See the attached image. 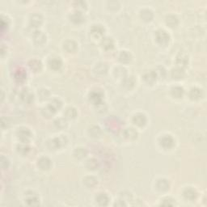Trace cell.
<instances>
[{"label":"cell","instance_id":"obj_47","mask_svg":"<svg viewBox=\"0 0 207 207\" xmlns=\"http://www.w3.org/2000/svg\"><path fill=\"white\" fill-rule=\"evenodd\" d=\"M108 6L111 9H118L119 4H118V2H108Z\"/></svg>","mask_w":207,"mask_h":207},{"label":"cell","instance_id":"obj_40","mask_svg":"<svg viewBox=\"0 0 207 207\" xmlns=\"http://www.w3.org/2000/svg\"><path fill=\"white\" fill-rule=\"evenodd\" d=\"M29 147L24 143L20 144V145H18V147H17V151H18L20 154H22V155H25V154L28 153V152H29Z\"/></svg>","mask_w":207,"mask_h":207},{"label":"cell","instance_id":"obj_15","mask_svg":"<svg viewBox=\"0 0 207 207\" xmlns=\"http://www.w3.org/2000/svg\"><path fill=\"white\" fill-rule=\"evenodd\" d=\"M156 187L159 191H167V189H169V183L167 180L161 179L158 181V182L156 183Z\"/></svg>","mask_w":207,"mask_h":207},{"label":"cell","instance_id":"obj_30","mask_svg":"<svg viewBox=\"0 0 207 207\" xmlns=\"http://www.w3.org/2000/svg\"><path fill=\"white\" fill-rule=\"evenodd\" d=\"M87 154H88L87 150L83 147L77 148L74 152L75 156L76 158H78V159H83V158H84L86 155H87Z\"/></svg>","mask_w":207,"mask_h":207},{"label":"cell","instance_id":"obj_24","mask_svg":"<svg viewBox=\"0 0 207 207\" xmlns=\"http://www.w3.org/2000/svg\"><path fill=\"white\" fill-rule=\"evenodd\" d=\"M64 49L67 52L71 53V52L75 51L76 49H77V45L74 41H67L64 44Z\"/></svg>","mask_w":207,"mask_h":207},{"label":"cell","instance_id":"obj_46","mask_svg":"<svg viewBox=\"0 0 207 207\" xmlns=\"http://www.w3.org/2000/svg\"><path fill=\"white\" fill-rule=\"evenodd\" d=\"M163 205H173V200L171 199V198H167V199H164L163 201V203H162Z\"/></svg>","mask_w":207,"mask_h":207},{"label":"cell","instance_id":"obj_5","mask_svg":"<svg viewBox=\"0 0 207 207\" xmlns=\"http://www.w3.org/2000/svg\"><path fill=\"white\" fill-rule=\"evenodd\" d=\"M160 144L164 148H171L174 145V140L170 135H164L160 138Z\"/></svg>","mask_w":207,"mask_h":207},{"label":"cell","instance_id":"obj_33","mask_svg":"<svg viewBox=\"0 0 207 207\" xmlns=\"http://www.w3.org/2000/svg\"><path fill=\"white\" fill-rule=\"evenodd\" d=\"M86 165H87V167H88V169L95 170L97 168V167L99 164H98V162L96 159H91L87 161V164H86Z\"/></svg>","mask_w":207,"mask_h":207},{"label":"cell","instance_id":"obj_48","mask_svg":"<svg viewBox=\"0 0 207 207\" xmlns=\"http://www.w3.org/2000/svg\"><path fill=\"white\" fill-rule=\"evenodd\" d=\"M115 205L116 206H123V205L125 206V205H126V203H125L123 201H119L118 202H116Z\"/></svg>","mask_w":207,"mask_h":207},{"label":"cell","instance_id":"obj_20","mask_svg":"<svg viewBox=\"0 0 207 207\" xmlns=\"http://www.w3.org/2000/svg\"><path fill=\"white\" fill-rule=\"evenodd\" d=\"M201 96H202V92L199 88H194L190 90L189 96H190L192 100H198L200 97H201Z\"/></svg>","mask_w":207,"mask_h":207},{"label":"cell","instance_id":"obj_9","mask_svg":"<svg viewBox=\"0 0 207 207\" xmlns=\"http://www.w3.org/2000/svg\"><path fill=\"white\" fill-rule=\"evenodd\" d=\"M42 21H43V18L39 14L32 15L31 16V18H30V24L32 27H36H36H39L42 24Z\"/></svg>","mask_w":207,"mask_h":207},{"label":"cell","instance_id":"obj_45","mask_svg":"<svg viewBox=\"0 0 207 207\" xmlns=\"http://www.w3.org/2000/svg\"><path fill=\"white\" fill-rule=\"evenodd\" d=\"M155 73H156V75H159L160 77H164L165 76V70H164V69H163V67H159L158 68V70L155 71Z\"/></svg>","mask_w":207,"mask_h":207},{"label":"cell","instance_id":"obj_7","mask_svg":"<svg viewBox=\"0 0 207 207\" xmlns=\"http://www.w3.org/2000/svg\"><path fill=\"white\" fill-rule=\"evenodd\" d=\"M33 40L35 43L38 45L43 44L46 40V36L44 33L41 31H36L33 33Z\"/></svg>","mask_w":207,"mask_h":207},{"label":"cell","instance_id":"obj_39","mask_svg":"<svg viewBox=\"0 0 207 207\" xmlns=\"http://www.w3.org/2000/svg\"><path fill=\"white\" fill-rule=\"evenodd\" d=\"M108 70V67L105 64H99L96 66V72L97 74L104 75L105 74Z\"/></svg>","mask_w":207,"mask_h":207},{"label":"cell","instance_id":"obj_42","mask_svg":"<svg viewBox=\"0 0 207 207\" xmlns=\"http://www.w3.org/2000/svg\"><path fill=\"white\" fill-rule=\"evenodd\" d=\"M135 84V81H134V79L133 77H129L128 79H125V83H124V85L126 86V88H132L133 85Z\"/></svg>","mask_w":207,"mask_h":207},{"label":"cell","instance_id":"obj_8","mask_svg":"<svg viewBox=\"0 0 207 207\" xmlns=\"http://www.w3.org/2000/svg\"><path fill=\"white\" fill-rule=\"evenodd\" d=\"M38 166L41 169L48 170L51 167V161L50 159L46 157H42L38 161Z\"/></svg>","mask_w":207,"mask_h":207},{"label":"cell","instance_id":"obj_21","mask_svg":"<svg viewBox=\"0 0 207 207\" xmlns=\"http://www.w3.org/2000/svg\"><path fill=\"white\" fill-rule=\"evenodd\" d=\"M25 201L26 203L28 204V205H30V206H36V205H39V198L36 195H34V194L31 196H28Z\"/></svg>","mask_w":207,"mask_h":207},{"label":"cell","instance_id":"obj_34","mask_svg":"<svg viewBox=\"0 0 207 207\" xmlns=\"http://www.w3.org/2000/svg\"><path fill=\"white\" fill-rule=\"evenodd\" d=\"M77 115V112L75 109L74 108H68L67 109L65 112V116H66L67 118H70V119H73L75 118Z\"/></svg>","mask_w":207,"mask_h":207},{"label":"cell","instance_id":"obj_28","mask_svg":"<svg viewBox=\"0 0 207 207\" xmlns=\"http://www.w3.org/2000/svg\"><path fill=\"white\" fill-rule=\"evenodd\" d=\"M84 182L86 186L88 188L94 187V186L97 184V181H96V178L93 177V176H87V177L84 178Z\"/></svg>","mask_w":207,"mask_h":207},{"label":"cell","instance_id":"obj_22","mask_svg":"<svg viewBox=\"0 0 207 207\" xmlns=\"http://www.w3.org/2000/svg\"><path fill=\"white\" fill-rule=\"evenodd\" d=\"M70 20L75 24H79L84 21V16L80 12H75L70 16Z\"/></svg>","mask_w":207,"mask_h":207},{"label":"cell","instance_id":"obj_13","mask_svg":"<svg viewBox=\"0 0 207 207\" xmlns=\"http://www.w3.org/2000/svg\"><path fill=\"white\" fill-rule=\"evenodd\" d=\"M96 202L100 205H102V206H105V205H108V196L106 195L105 193H100V194H98L96 196Z\"/></svg>","mask_w":207,"mask_h":207},{"label":"cell","instance_id":"obj_27","mask_svg":"<svg viewBox=\"0 0 207 207\" xmlns=\"http://www.w3.org/2000/svg\"><path fill=\"white\" fill-rule=\"evenodd\" d=\"M29 65L30 68L32 69V70L34 71H38V70H41V62L39 61V60H31L28 63Z\"/></svg>","mask_w":207,"mask_h":207},{"label":"cell","instance_id":"obj_32","mask_svg":"<svg viewBox=\"0 0 207 207\" xmlns=\"http://www.w3.org/2000/svg\"><path fill=\"white\" fill-rule=\"evenodd\" d=\"M15 79L17 82L24 81L26 79V72L24 71V70L21 69V70H17L15 74Z\"/></svg>","mask_w":207,"mask_h":207},{"label":"cell","instance_id":"obj_25","mask_svg":"<svg viewBox=\"0 0 207 207\" xmlns=\"http://www.w3.org/2000/svg\"><path fill=\"white\" fill-rule=\"evenodd\" d=\"M185 75V72L182 68L177 67L176 69H173L172 71H171V76L174 79H182Z\"/></svg>","mask_w":207,"mask_h":207},{"label":"cell","instance_id":"obj_11","mask_svg":"<svg viewBox=\"0 0 207 207\" xmlns=\"http://www.w3.org/2000/svg\"><path fill=\"white\" fill-rule=\"evenodd\" d=\"M20 98L22 99L23 101L25 103L30 104L33 100V95L28 91V90H23V92L20 94Z\"/></svg>","mask_w":207,"mask_h":207},{"label":"cell","instance_id":"obj_26","mask_svg":"<svg viewBox=\"0 0 207 207\" xmlns=\"http://www.w3.org/2000/svg\"><path fill=\"white\" fill-rule=\"evenodd\" d=\"M166 23L170 27H175L178 24V19L177 17L174 15H170L167 16L166 18Z\"/></svg>","mask_w":207,"mask_h":207},{"label":"cell","instance_id":"obj_10","mask_svg":"<svg viewBox=\"0 0 207 207\" xmlns=\"http://www.w3.org/2000/svg\"><path fill=\"white\" fill-rule=\"evenodd\" d=\"M133 121L134 124L137 125V126H143L147 122V118H146L144 114L137 113L133 117Z\"/></svg>","mask_w":207,"mask_h":207},{"label":"cell","instance_id":"obj_4","mask_svg":"<svg viewBox=\"0 0 207 207\" xmlns=\"http://www.w3.org/2000/svg\"><path fill=\"white\" fill-rule=\"evenodd\" d=\"M102 97H103V95L101 92H96V91L92 92L89 95L90 101H92L95 105H98L102 103Z\"/></svg>","mask_w":207,"mask_h":207},{"label":"cell","instance_id":"obj_37","mask_svg":"<svg viewBox=\"0 0 207 207\" xmlns=\"http://www.w3.org/2000/svg\"><path fill=\"white\" fill-rule=\"evenodd\" d=\"M54 113H55V111H54L50 105H48L47 107L42 109V114H43L45 117H46V118H50V117H52V116L54 114Z\"/></svg>","mask_w":207,"mask_h":207},{"label":"cell","instance_id":"obj_6","mask_svg":"<svg viewBox=\"0 0 207 207\" xmlns=\"http://www.w3.org/2000/svg\"><path fill=\"white\" fill-rule=\"evenodd\" d=\"M176 62V64H177L180 68L183 69L184 67H185V66L188 65V62H189L188 56L185 54H184V53H182V54L181 53V54L177 56Z\"/></svg>","mask_w":207,"mask_h":207},{"label":"cell","instance_id":"obj_16","mask_svg":"<svg viewBox=\"0 0 207 207\" xmlns=\"http://www.w3.org/2000/svg\"><path fill=\"white\" fill-rule=\"evenodd\" d=\"M124 135L126 138L130 140H133L137 138V132L133 128H128L124 131Z\"/></svg>","mask_w":207,"mask_h":207},{"label":"cell","instance_id":"obj_36","mask_svg":"<svg viewBox=\"0 0 207 207\" xmlns=\"http://www.w3.org/2000/svg\"><path fill=\"white\" fill-rule=\"evenodd\" d=\"M54 125L58 129H63L67 125V122H66V119L65 118H59V119H57L54 122Z\"/></svg>","mask_w":207,"mask_h":207},{"label":"cell","instance_id":"obj_31","mask_svg":"<svg viewBox=\"0 0 207 207\" xmlns=\"http://www.w3.org/2000/svg\"><path fill=\"white\" fill-rule=\"evenodd\" d=\"M119 60L123 63H128L131 60V55L128 52L123 51L120 54Z\"/></svg>","mask_w":207,"mask_h":207},{"label":"cell","instance_id":"obj_19","mask_svg":"<svg viewBox=\"0 0 207 207\" xmlns=\"http://www.w3.org/2000/svg\"><path fill=\"white\" fill-rule=\"evenodd\" d=\"M62 63L61 59L58 58H52L49 62V65H50V68H52L53 70H58V69H60V67L62 66Z\"/></svg>","mask_w":207,"mask_h":207},{"label":"cell","instance_id":"obj_1","mask_svg":"<svg viewBox=\"0 0 207 207\" xmlns=\"http://www.w3.org/2000/svg\"><path fill=\"white\" fill-rule=\"evenodd\" d=\"M169 35L163 30H158L155 32V39L160 45H166L169 41Z\"/></svg>","mask_w":207,"mask_h":207},{"label":"cell","instance_id":"obj_3","mask_svg":"<svg viewBox=\"0 0 207 207\" xmlns=\"http://www.w3.org/2000/svg\"><path fill=\"white\" fill-rule=\"evenodd\" d=\"M17 135L20 140L24 142H27L29 141V139L32 137V133L30 132L29 129H26V128H21L17 132Z\"/></svg>","mask_w":207,"mask_h":207},{"label":"cell","instance_id":"obj_35","mask_svg":"<svg viewBox=\"0 0 207 207\" xmlns=\"http://www.w3.org/2000/svg\"><path fill=\"white\" fill-rule=\"evenodd\" d=\"M90 134L94 137H98L101 135V130L98 126H92L89 130Z\"/></svg>","mask_w":207,"mask_h":207},{"label":"cell","instance_id":"obj_43","mask_svg":"<svg viewBox=\"0 0 207 207\" xmlns=\"http://www.w3.org/2000/svg\"><path fill=\"white\" fill-rule=\"evenodd\" d=\"M126 71L124 68L118 67L115 70V75L118 76V77H120V78L125 77V76H126Z\"/></svg>","mask_w":207,"mask_h":207},{"label":"cell","instance_id":"obj_38","mask_svg":"<svg viewBox=\"0 0 207 207\" xmlns=\"http://www.w3.org/2000/svg\"><path fill=\"white\" fill-rule=\"evenodd\" d=\"M49 105H50V107L56 112L57 110H58L60 108H61V106H62V102L60 101L59 100H58V99H54V100H53L51 102H50V104Z\"/></svg>","mask_w":207,"mask_h":207},{"label":"cell","instance_id":"obj_44","mask_svg":"<svg viewBox=\"0 0 207 207\" xmlns=\"http://www.w3.org/2000/svg\"><path fill=\"white\" fill-rule=\"evenodd\" d=\"M8 164H9V163H8V160L7 159V158L2 156V157H1V166H2V168H3V169L7 168Z\"/></svg>","mask_w":207,"mask_h":207},{"label":"cell","instance_id":"obj_2","mask_svg":"<svg viewBox=\"0 0 207 207\" xmlns=\"http://www.w3.org/2000/svg\"><path fill=\"white\" fill-rule=\"evenodd\" d=\"M66 138L64 137H55L54 139L50 140L48 142V147L50 150H56L59 148L63 144H66Z\"/></svg>","mask_w":207,"mask_h":207},{"label":"cell","instance_id":"obj_18","mask_svg":"<svg viewBox=\"0 0 207 207\" xmlns=\"http://www.w3.org/2000/svg\"><path fill=\"white\" fill-rule=\"evenodd\" d=\"M183 194L185 198L189 200H193L197 197V192L191 188H188L185 189Z\"/></svg>","mask_w":207,"mask_h":207},{"label":"cell","instance_id":"obj_29","mask_svg":"<svg viewBox=\"0 0 207 207\" xmlns=\"http://www.w3.org/2000/svg\"><path fill=\"white\" fill-rule=\"evenodd\" d=\"M171 94L176 98H181L184 95V89L181 87H174L171 89Z\"/></svg>","mask_w":207,"mask_h":207},{"label":"cell","instance_id":"obj_41","mask_svg":"<svg viewBox=\"0 0 207 207\" xmlns=\"http://www.w3.org/2000/svg\"><path fill=\"white\" fill-rule=\"evenodd\" d=\"M38 96L41 100H46L50 96V92L47 89H41L38 92Z\"/></svg>","mask_w":207,"mask_h":207},{"label":"cell","instance_id":"obj_23","mask_svg":"<svg viewBox=\"0 0 207 207\" xmlns=\"http://www.w3.org/2000/svg\"><path fill=\"white\" fill-rule=\"evenodd\" d=\"M141 17L145 21H150L153 18V12L149 9H143L141 11Z\"/></svg>","mask_w":207,"mask_h":207},{"label":"cell","instance_id":"obj_14","mask_svg":"<svg viewBox=\"0 0 207 207\" xmlns=\"http://www.w3.org/2000/svg\"><path fill=\"white\" fill-rule=\"evenodd\" d=\"M101 45L104 50H112L114 46L113 40L110 37H104L103 38V40H102Z\"/></svg>","mask_w":207,"mask_h":207},{"label":"cell","instance_id":"obj_17","mask_svg":"<svg viewBox=\"0 0 207 207\" xmlns=\"http://www.w3.org/2000/svg\"><path fill=\"white\" fill-rule=\"evenodd\" d=\"M156 77H157V75L155 73V71H149L147 73H146L143 76V79L147 84H153L154 82L156 80Z\"/></svg>","mask_w":207,"mask_h":207},{"label":"cell","instance_id":"obj_12","mask_svg":"<svg viewBox=\"0 0 207 207\" xmlns=\"http://www.w3.org/2000/svg\"><path fill=\"white\" fill-rule=\"evenodd\" d=\"M104 32V28L101 25H94L91 29V33L95 37H100Z\"/></svg>","mask_w":207,"mask_h":207}]
</instances>
